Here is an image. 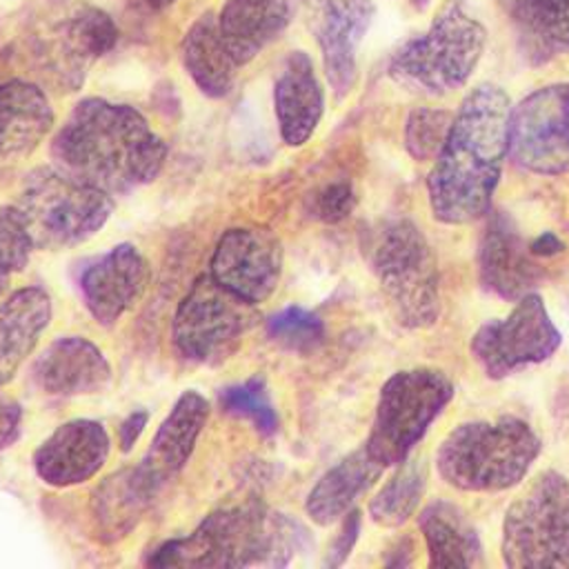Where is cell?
<instances>
[{
	"mask_svg": "<svg viewBox=\"0 0 569 569\" xmlns=\"http://www.w3.org/2000/svg\"><path fill=\"white\" fill-rule=\"evenodd\" d=\"M51 158L67 176L120 196L158 178L167 144L138 109L84 98L53 136Z\"/></svg>",
	"mask_w": 569,
	"mask_h": 569,
	"instance_id": "6da1fadb",
	"label": "cell"
},
{
	"mask_svg": "<svg viewBox=\"0 0 569 569\" xmlns=\"http://www.w3.org/2000/svg\"><path fill=\"white\" fill-rule=\"evenodd\" d=\"M509 96L496 84H480L462 100L427 178L438 222L469 224L487 213L509 151Z\"/></svg>",
	"mask_w": 569,
	"mask_h": 569,
	"instance_id": "7a4b0ae2",
	"label": "cell"
},
{
	"mask_svg": "<svg viewBox=\"0 0 569 569\" xmlns=\"http://www.w3.org/2000/svg\"><path fill=\"white\" fill-rule=\"evenodd\" d=\"M298 525L258 500L209 513L191 533L162 542L151 567H284L296 549Z\"/></svg>",
	"mask_w": 569,
	"mask_h": 569,
	"instance_id": "3957f363",
	"label": "cell"
},
{
	"mask_svg": "<svg viewBox=\"0 0 569 569\" xmlns=\"http://www.w3.org/2000/svg\"><path fill=\"white\" fill-rule=\"evenodd\" d=\"M538 451V436L520 418L473 420L440 442L436 469L460 491H502L527 476Z\"/></svg>",
	"mask_w": 569,
	"mask_h": 569,
	"instance_id": "277c9868",
	"label": "cell"
},
{
	"mask_svg": "<svg viewBox=\"0 0 569 569\" xmlns=\"http://www.w3.org/2000/svg\"><path fill=\"white\" fill-rule=\"evenodd\" d=\"M33 249H67L96 236L113 211V196L58 167L31 171L11 204Z\"/></svg>",
	"mask_w": 569,
	"mask_h": 569,
	"instance_id": "5b68a950",
	"label": "cell"
},
{
	"mask_svg": "<svg viewBox=\"0 0 569 569\" xmlns=\"http://www.w3.org/2000/svg\"><path fill=\"white\" fill-rule=\"evenodd\" d=\"M487 42V31L460 0H447L420 38L402 44L389 62V76L413 91L447 93L473 73Z\"/></svg>",
	"mask_w": 569,
	"mask_h": 569,
	"instance_id": "8992f818",
	"label": "cell"
},
{
	"mask_svg": "<svg viewBox=\"0 0 569 569\" xmlns=\"http://www.w3.org/2000/svg\"><path fill=\"white\" fill-rule=\"evenodd\" d=\"M371 269L402 327L425 329L440 316V273L431 244L411 220L385 222L369 244Z\"/></svg>",
	"mask_w": 569,
	"mask_h": 569,
	"instance_id": "52a82bcc",
	"label": "cell"
},
{
	"mask_svg": "<svg viewBox=\"0 0 569 569\" xmlns=\"http://www.w3.org/2000/svg\"><path fill=\"white\" fill-rule=\"evenodd\" d=\"M502 558L511 569H569V480L540 471L509 505Z\"/></svg>",
	"mask_w": 569,
	"mask_h": 569,
	"instance_id": "ba28073f",
	"label": "cell"
},
{
	"mask_svg": "<svg viewBox=\"0 0 569 569\" xmlns=\"http://www.w3.org/2000/svg\"><path fill=\"white\" fill-rule=\"evenodd\" d=\"M453 396L445 371L416 367L393 373L380 389L367 451L387 469L402 462Z\"/></svg>",
	"mask_w": 569,
	"mask_h": 569,
	"instance_id": "9c48e42d",
	"label": "cell"
},
{
	"mask_svg": "<svg viewBox=\"0 0 569 569\" xmlns=\"http://www.w3.org/2000/svg\"><path fill=\"white\" fill-rule=\"evenodd\" d=\"M256 322V305L222 287L211 273L193 280L173 313L176 349L193 362H220Z\"/></svg>",
	"mask_w": 569,
	"mask_h": 569,
	"instance_id": "30bf717a",
	"label": "cell"
},
{
	"mask_svg": "<svg viewBox=\"0 0 569 569\" xmlns=\"http://www.w3.org/2000/svg\"><path fill=\"white\" fill-rule=\"evenodd\" d=\"M562 342L542 298L531 291L518 298L502 320L482 325L471 338V353L489 378H505L511 371L551 358Z\"/></svg>",
	"mask_w": 569,
	"mask_h": 569,
	"instance_id": "8fae6325",
	"label": "cell"
},
{
	"mask_svg": "<svg viewBox=\"0 0 569 569\" xmlns=\"http://www.w3.org/2000/svg\"><path fill=\"white\" fill-rule=\"evenodd\" d=\"M509 153L527 171H569V82L522 98L509 116Z\"/></svg>",
	"mask_w": 569,
	"mask_h": 569,
	"instance_id": "7c38bea8",
	"label": "cell"
},
{
	"mask_svg": "<svg viewBox=\"0 0 569 569\" xmlns=\"http://www.w3.org/2000/svg\"><path fill=\"white\" fill-rule=\"evenodd\" d=\"M282 242L267 227L227 229L211 253L209 273L251 305L273 296L282 276Z\"/></svg>",
	"mask_w": 569,
	"mask_h": 569,
	"instance_id": "4fadbf2b",
	"label": "cell"
},
{
	"mask_svg": "<svg viewBox=\"0 0 569 569\" xmlns=\"http://www.w3.org/2000/svg\"><path fill=\"white\" fill-rule=\"evenodd\" d=\"M111 438L98 420L76 418L56 427L36 449L33 469L49 487H73L91 480L107 462Z\"/></svg>",
	"mask_w": 569,
	"mask_h": 569,
	"instance_id": "5bb4252c",
	"label": "cell"
},
{
	"mask_svg": "<svg viewBox=\"0 0 569 569\" xmlns=\"http://www.w3.org/2000/svg\"><path fill=\"white\" fill-rule=\"evenodd\" d=\"M149 264L129 242L111 247L80 276L84 307L102 327H113L142 298L149 284Z\"/></svg>",
	"mask_w": 569,
	"mask_h": 569,
	"instance_id": "9a60e30c",
	"label": "cell"
},
{
	"mask_svg": "<svg viewBox=\"0 0 569 569\" xmlns=\"http://www.w3.org/2000/svg\"><path fill=\"white\" fill-rule=\"evenodd\" d=\"M325 76L336 98H345L356 80V51L373 18L371 0H325L311 11Z\"/></svg>",
	"mask_w": 569,
	"mask_h": 569,
	"instance_id": "2e32d148",
	"label": "cell"
},
{
	"mask_svg": "<svg viewBox=\"0 0 569 569\" xmlns=\"http://www.w3.org/2000/svg\"><path fill=\"white\" fill-rule=\"evenodd\" d=\"M33 380L49 396H89L111 380V367L102 349L84 336L56 338L33 362Z\"/></svg>",
	"mask_w": 569,
	"mask_h": 569,
	"instance_id": "e0dca14e",
	"label": "cell"
},
{
	"mask_svg": "<svg viewBox=\"0 0 569 569\" xmlns=\"http://www.w3.org/2000/svg\"><path fill=\"white\" fill-rule=\"evenodd\" d=\"M209 418V402L198 391H184L160 422L147 453L136 465L142 478L160 491L189 462Z\"/></svg>",
	"mask_w": 569,
	"mask_h": 569,
	"instance_id": "ac0fdd59",
	"label": "cell"
},
{
	"mask_svg": "<svg viewBox=\"0 0 569 569\" xmlns=\"http://www.w3.org/2000/svg\"><path fill=\"white\" fill-rule=\"evenodd\" d=\"M478 267L482 284L505 300H518L531 293L542 278L531 249L525 247L507 216H493L487 224Z\"/></svg>",
	"mask_w": 569,
	"mask_h": 569,
	"instance_id": "d6986e66",
	"label": "cell"
},
{
	"mask_svg": "<svg viewBox=\"0 0 569 569\" xmlns=\"http://www.w3.org/2000/svg\"><path fill=\"white\" fill-rule=\"evenodd\" d=\"M273 109L284 144L300 147L313 136L325 111V96L305 51H291L284 58L273 84Z\"/></svg>",
	"mask_w": 569,
	"mask_h": 569,
	"instance_id": "ffe728a7",
	"label": "cell"
},
{
	"mask_svg": "<svg viewBox=\"0 0 569 569\" xmlns=\"http://www.w3.org/2000/svg\"><path fill=\"white\" fill-rule=\"evenodd\" d=\"M56 116L44 91L27 80L0 84V162L27 158L53 129Z\"/></svg>",
	"mask_w": 569,
	"mask_h": 569,
	"instance_id": "44dd1931",
	"label": "cell"
},
{
	"mask_svg": "<svg viewBox=\"0 0 569 569\" xmlns=\"http://www.w3.org/2000/svg\"><path fill=\"white\" fill-rule=\"evenodd\" d=\"M156 493L158 491L142 478L138 467H127L107 476L93 489L89 502L93 536L104 545L127 538Z\"/></svg>",
	"mask_w": 569,
	"mask_h": 569,
	"instance_id": "7402d4cb",
	"label": "cell"
},
{
	"mask_svg": "<svg viewBox=\"0 0 569 569\" xmlns=\"http://www.w3.org/2000/svg\"><path fill=\"white\" fill-rule=\"evenodd\" d=\"M53 316L42 287H22L0 302V387L13 380Z\"/></svg>",
	"mask_w": 569,
	"mask_h": 569,
	"instance_id": "603a6c76",
	"label": "cell"
},
{
	"mask_svg": "<svg viewBox=\"0 0 569 569\" xmlns=\"http://www.w3.org/2000/svg\"><path fill=\"white\" fill-rule=\"evenodd\" d=\"M382 471L385 467L362 445L320 476L307 496V516L320 527L333 525L353 509V502L380 478Z\"/></svg>",
	"mask_w": 569,
	"mask_h": 569,
	"instance_id": "cb8c5ba5",
	"label": "cell"
},
{
	"mask_svg": "<svg viewBox=\"0 0 569 569\" xmlns=\"http://www.w3.org/2000/svg\"><path fill=\"white\" fill-rule=\"evenodd\" d=\"M287 22V0H227L218 16L220 36L238 67L253 60Z\"/></svg>",
	"mask_w": 569,
	"mask_h": 569,
	"instance_id": "d4e9b609",
	"label": "cell"
},
{
	"mask_svg": "<svg viewBox=\"0 0 569 569\" xmlns=\"http://www.w3.org/2000/svg\"><path fill=\"white\" fill-rule=\"evenodd\" d=\"M418 525L427 542L431 567H476L480 562V538L456 505L445 500L429 502L420 511Z\"/></svg>",
	"mask_w": 569,
	"mask_h": 569,
	"instance_id": "484cf974",
	"label": "cell"
},
{
	"mask_svg": "<svg viewBox=\"0 0 569 569\" xmlns=\"http://www.w3.org/2000/svg\"><path fill=\"white\" fill-rule=\"evenodd\" d=\"M182 62L196 87L209 98L231 91L238 62L229 53L213 13H202L182 40Z\"/></svg>",
	"mask_w": 569,
	"mask_h": 569,
	"instance_id": "4316f807",
	"label": "cell"
},
{
	"mask_svg": "<svg viewBox=\"0 0 569 569\" xmlns=\"http://www.w3.org/2000/svg\"><path fill=\"white\" fill-rule=\"evenodd\" d=\"M513 22L533 60L569 51V0H516Z\"/></svg>",
	"mask_w": 569,
	"mask_h": 569,
	"instance_id": "83f0119b",
	"label": "cell"
},
{
	"mask_svg": "<svg viewBox=\"0 0 569 569\" xmlns=\"http://www.w3.org/2000/svg\"><path fill=\"white\" fill-rule=\"evenodd\" d=\"M118 29L111 16L98 7L78 9L62 27L60 49L69 73L82 78V71L100 56L111 51Z\"/></svg>",
	"mask_w": 569,
	"mask_h": 569,
	"instance_id": "f1b7e54d",
	"label": "cell"
},
{
	"mask_svg": "<svg viewBox=\"0 0 569 569\" xmlns=\"http://www.w3.org/2000/svg\"><path fill=\"white\" fill-rule=\"evenodd\" d=\"M427 485V469L420 458H405L396 465L391 478L369 500V516L380 527L405 525L418 509Z\"/></svg>",
	"mask_w": 569,
	"mask_h": 569,
	"instance_id": "f546056e",
	"label": "cell"
},
{
	"mask_svg": "<svg viewBox=\"0 0 569 569\" xmlns=\"http://www.w3.org/2000/svg\"><path fill=\"white\" fill-rule=\"evenodd\" d=\"M218 400L227 413L247 418L262 436L278 431V413L271 405L264 378L253 376L240 385H229L220 389Z\"/></svg>",
	"mask_w": 569,
	"mask_h": 569,
	"instance_id": "4dcf8cb0",
	"label": "cell"
},
{
	"mask_svg": "<svg viewBox=\"0 0 569 569\" xmlns=\"http://www.w3.org/2000/svg\"><path fill=\"white\" fill-rule=\"evenodd\" d=\"M267 333L289 351L309 353L325 340V322L313 311L291 305L267 320Z\"/></svg>",
	"mask_w": 569,
	"mask_h": 569,
	"instance_id": "1f68e13d",
	"label": "cell"
},
{
	"mask_svg": "<svg viewBox=\"0 0 569 569\" xmlns=\"http://www.w3.org/2000/svg\"><path fill=\"white\" fill-rule=\"evenodd\" d=\"M451 116L438 109H416L405 124V147L416 160H431L440 153Z\"/></svg>",
	"mask_w": 569,
	"mask_h": 569,
	"instance_id": "d6a6232c",
	"label": "cell"
},
{
	"mask_svg": "<svg viewBox=\"0 0 569 569\" xmlns=\"http://www.w3.org/2000/svg\"><path fill=\"white\" fill-rule=\"evenodd\" d=\"M33 251L31 238L27 236L16 209L0 207V296L9 289V282L20 273Z\"/></svg>",
	"mask_w": 569,
	"mask_h": 569,
	"instance_id": "836d02e7",
	"label": "cell"
},
{
	"mask_svg": "<svg viewBox=\"0 0 569 569\" xmlns=\"http://www.w3.org/2000/svg\"><path fill=\"white\" fill-rule=\"evenodd\" d=\"M356 193L349 182H331L313 198V213L325 222H340L351 213Z\"/></svg>",
	"mask_w": 569,
	"mask_h": 569,
	"instance_id": "e575fe53",
	"label": "cell"
},
{
	"mask_svg": "<svg viewBox=\"0 0 569 569\" xmlns=\"http://www.w3.org/2000/svg\"><path fill=\"white\" fill-rule=\"evenodd\" d=\"M358 531H360V511L349 509L342 516V525H340L338 536L333 538L331 547L327 549V558H325L327 567H340L347 560V556L351 553V549L358 540Z\"/></svg>",
	"mask_w": 569,
	"mask_h": 569,
	"instance_id": "d590c367",
	"label": "cell"
},
{
	"mask_svg": "<svg viewBox=\"0 0 569 569\" xmlns=\"http://www.w3.org/2000/svg\"><path fill=\"white\" fill-rule=\"evenodd\" d=\"M20 405L13 398H7L0 393V451L9 445H13V440L20 433Z\"/></svg>",
	"mask_w": 569,
	"mask_h": 569,
	"instance_id": "8d00e7d4",
	"label": "cell"
},
{
	"mask_svg": "<svg viewBox=\"0 0 569 569\" xmlns=\"http://www.w3.org/2000/svg\"><path fill=\"white\" fill-rule=\"evenodd\" d=\"M149 422V413L144 409H133L118 427V445H120V451H131L133 445L138 442V438L142 436L144 427Z\"/></svg>",
	"mask_w": 569,
	"mask_h": 569,
	"instance_id": "74e56055",
	"label": "cell"
},
{
	"mask_svg": "<svg viewBox=\"0 0 569 569\" xmlns=\"http://www.w3.org/2000/svg\"><path fill=\"white\" fill-rule=\"evenodd\" d=\"M529 249H531L533 256H556V253H562V251H565V244H562V240H560L556 233L547 231V233L538 236V238L529 244Z\"/></svg>",
	"mask_w": 569,
	"mask_h": 569,
	"instance_id": "f35d334b",
	"label": "cell"
},
{
	"mask_svg": "<svg viewBox=\"0 0 569 569\" xmlns=\"http://www.w3.org/2000/svg\"><path fill=\"white\" fill-rule=\"evenodd\" d=\"M144 7H149V9H153V11H158V9H164V7H169V4H173L176 0H140Z\"/></svg>",
	"mask_w": 569,
	"mask_h": 569,
	"instance_id": "ab89813d",
	"label": "cell"
},
{
	"mask_svg": "<svg viewBox=\"0 0 569 569\" xmlns=\"http://www.w3.org/2000/svg\"><path fill=\"white\" fill-rule=\"evenodd\" d=\"M300 2H302V4H305L309 11H311L313 7H318V4H320V2H325V0H300Z\"/></svg>",
	"mask_w": 569,
	"mask_h": 569,
	"instance_id": "60d3db41",
	"label": "cell"
}]
</instances>
